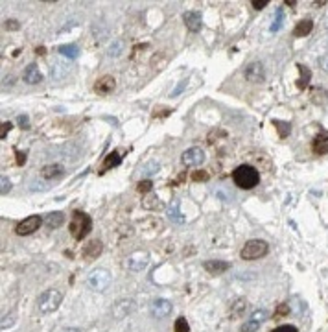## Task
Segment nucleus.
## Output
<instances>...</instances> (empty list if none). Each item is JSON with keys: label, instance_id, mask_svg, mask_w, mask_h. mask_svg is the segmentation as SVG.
Instances as JSON below:
<instances>
[{"label": "nucleus", "instance_id": "1", "mask_svg": "<svg viewBox=\"0 0 328 332\" xmlns=\"http://www.w3.org/2000/svg\"><path fill=\"white\" fill-rule=\"evenodd\" d=\"M232 181L242 190H251L260 183V172L251 164H240L232 172Z\"/></svg>", "mask_w": 328, "mask_h": 332}, {"label": "nucleus", "instance_id": "2", "mask_svg": "<svg viewBox=\"0 0 328 332\" xmlns=\"http://www.w3.org/2000/svg\"><path fill=\"white\" fill-rule=\"evenodd\" d=\"M92 231V218L89 214L81 211H76L72 214V221H70V234L76 240H83L87 234Z\"/></svg>", "mask_w": 328, "mask_h": 332}, {"label": "nucleus", "instance_id": "3", "mask_svg": "<svg viewBox=\"0 0 328 332\" xmlns=\"http://www.w3.org/2000/svg\"><path fill=\"white\" fill-rule=\"evenodd\" d=\"M85 284L91 292L102 294L111 286V273L104 268H94L92 271H89V275L85 279Z\"/></svg>", "mask_w": 328, "mask_h": 332}, {"label": "nucleus", "instance_id": "4", "mask_svg": "<svg viewBox=\"0 0 328 332\" xmlns=\"http://www.w3.org/2000/svg\"><path fill=\"white\" fill-rule=\"evenodd\" d=\"M63 303V294L56 288H50V290L42 292L39 299H37V306L42 314H50V312H56Z\"/></svg>", "mask_w": 328, "mask_h": 332}, {"label": "nucleus", "instance_id": "5", "mask_svg": "<svg viewBox=\"0 0 328 332\" xmlns=\"http://www.w3.org/2000/svg\"><path fill=\"white\" fill-rule=\"evenodd\" d=\"M267 253H269V244L265 240L255 238V240L245 242V246L240 251V257H242V260H258Z\"/></svg>", "mask_w": 328, "mask_h": 332}, {"label": "nucleus", "instance_id": "6", "mask_svg": "<svg viewBox=\"0 0 328 332\" xmlns=\"http://www.w3.org/2000/svg\"><path fill=\"white\" fill-rule=\"evenodd\" d=\"M135 310H137V301L131 299V297H124V299H118L111 306V316L114 319H124L127 316H131Z\"/></svg>", "mask_w": 328, "mask_h": 332}, {"label": "nucleus", "instance_id": "7", "mask_svg": "<svg viewBox=\"0 0 328 332\" xmlns=\"http://www.w3.org/2000/svg\"><path fill=\"white\" fill-rule=\"evenodd\" d=\"M44 223V220L41 216H28V218H24L22 221L17 223L15 227V233L19 234V236H28V234L35 233V231H39V227Z\"/></svg>", "mask_w": 328, "mask_h": 332}, {"label": "nucleus", "instance_id": "8", "mask_svg": "<svg viewBox=\"0 0 328 332\" xmlns=\"http://www.w3.org/2000/svg\"><path fill=\"white\" fill-rule=\"evenodd\" d=\"M149 264V253L147 251H135L126 258V268L133 273H139Z\"/></svg>", "mask_w": 328, "mask_h": 332}, {"label": "nucleus", "instance_id": "9", "mask_svg": "<svg viewBox=\"0 0 328 332\" xmlns=\"http://www.w3.org/2000/svg\"><path fill=\"white\" fill-rule=\"evenodd\" d=\"M205 163V151H203L199 146H192L186 151H182L181 155V164L186 166V168H194V166H199V164Z\"/></svg>", "mask_w": 328, "mask_h": 332}, {"label": "nucleus", "instance_id": "10", "mask_svg": "<svg viewBox=\"0 0 328 332\" xmlns=\"http://www.w3.org/2000/svg\"><path fill=\"white\" fill-rule=\"evenodd\" d=\"M244 76L249 83H262V81L265 79L264 65L260 63V61H253V63H249L247 67H245Z\"/></svg>", "mask_w": 328, "mask_h": 332}, {"label": "nucleus", "instance_id": "11", "mask_svg": "<svg viewBox=\"0 0 328 332\" xmlns=\"http://www.w3.org/2000/svg\"><path fill=\"white\" fill-rule=\"evenodd\" d=\"M172 310H174V306L168 299H155L149 306V314L153 319H166L172 314Z\"/></svg>", "mask_w": 328, "mask_h": 332}, {"label": "nucleus", "instance_id": "12", "mask_svg": "<svg viewBox=\"0 0 328 332\" xmlns=\"http://www.w3.org/2000/svg\"><path fill=\"white\" fill-rule=\"evenodd\" d=\"M114 87H116L114 78L109 76V74H105V76H102V78L96 79V83H94V91L98 92V94H102V96H107V94H111V92L114 91Z\"/></svg>", "mask_w": 328, "mask_h": 332}, {"label": "nucleus", "instance_id": "13", "mask_svg": "<svg viewBox=\"0 0 328 332\" xmlns=\"http://www.w3.org/2000/svg\"><path fill=\"white\" fill-rule=\"evenodd\" d=\"M312 151L315 155H327L328 153V133L319 131L312 141Z\"/></svg>", "mask_w": 328, "mask_h": 332}, {"label": "nucleus", "instance_id": "14", "mask_svg": "<svg viewBox=\"0 0 328 332\" xmlns=\"http://www.w3.org/2000/svg\"><path fill=\"white\" fill-rule=\"evenodd\" d=\"M182 21H184V24H186V28L190 32H199L203 26V19L199 11H184L182 13Z\"/></svg>", "mask_w": 328, "mask_h": 332}, {"label": "nucleus", "instance_id": "15", "mask_svg": "<svg viewBox=\"0 0 328 332\" xmlns=\"http://www.w3.org/2000/svg\"><path fill=\"white\" fill-rule=\"evenodd\" d=\"M245 312H247V299L245 297H238L232 301L229 308V319L230 321H234V319H240L244 316Z\"/></svg>", "mask_w": 328, "mask_h": 332}, {"label": "nucleus", "instance_id": "16", "mask_svg": "<svg viewBox=\"0 0 328 332\" xmlns=\"http://www.w3.org/2000/svg\"><path fill=\"white\" fill-rule=\"evenodd\" d=\"M22 79L26 81L28 85H37L42 81V72L39 71V67L37 65H28L26 69H24V72H22Z\"/></svg>", "mask_w": 328, "mask_h": 332}, {"label": "nucleus", "instance_id": "17", "mask_svg": "<svg viewBox=\"0 0 328 332\" xmlns=\"http://www.w3.org/2000/svg\"><path fill=\"white\" fill-rule=\"evenodd\" d=\"M102 251H104V244L100 240H92L83 248V258L85 260H94L102 255Z\"/></svg>", "mask_w": 328, "mask_h": 332}, {"label": "nucleus", "instance_id": "18", "mask_svg": "<svg viewBox=\"0 0 328 332\" xmlns=\"http://www.w3.org/2000/svg\"><path fill=\"white\" fill-rule=\"evenodd\" d=\"M203 268L207 269L210 275H221L223 271L229 269V262H225V260H205L203 262Z\"/></svg>", "mask_w": 328, "mask_h": 332}, {"label": "nucleus", "instance_id": "19", "mask_svg": "<svg viewBox=\"0 0 328 332\" xmlns=\"http://www.w3.org/2000/svg\"><path fill=\"white\" fill-rule=\"evenodd\" d=\"M65 174V168L61 164L57 163H52V164H46L44 168L41 170V176L44 179H48V181H54V179H59V177Z\"/></svg>", "mask_w": 328, "mask_h": 332}, {"label": "nucleus", "instance_id": "20", "mask_svg": "<svg viewBox=\"0 0 328 332\" xmlns=\"http://www.w3.org/2000/svg\"><path fill=\"white\" fill-rule=\"evenodd\" d=\"M166 216L168 220L174 221V223H182V221H184V216H182L181 207H179V201H177V199H174V201L166 207Z\"/></svg>", "mask_w": 328, "mask_h": 332}, {"label": "nucleus", "instance_id": "21", "mask_svg": "<svg viewBox=\"0 0 328 332\" xmlns=\"http://www.w3.org/2000/svg\"><path fill=\"white\" fill-rule=\"evenodd\" d=\"M44 225L48 227V229H57V227H61L65 223V214L63 212H50L48 216H44Z\"/></svg>", "mask_w": 328, "mask_h": 332}, {"label": "nucleus", "instance_id": "22", "mask_svg": "<svg viewBox=\"0 0 328 332\" xmlns=\"http://www.w3.org/2000/svg\"><path fill=\"white\" fill-rule=\"evenodd\" d=\"M142 207L147 209V211H159V209H162L164 205H162L161 199L157 198L153 192H149V194H146L144 199H142Z\"/></svg>", "mask_w": 328, "mask_h": 332}, {"label": "nucleus", "instance_id": "23", "mask_svg": "<svg viewBox=\"0 0 328 332\" xmlns=\"http://www.w3.org/2000/svg\"><path fill=\"white\" fill-rule=\"evenodd\" d=\"M69 65H63L59 63V61H54L52 63V69H50V74H52V78L56 79V81H61V79L69 74Z\"/></svg>", "mask_w": 328, "mask_h": 332}, {"label": "nucleus", "instance_id": "24", "mask_svg": "<svg viewBox=\"0 0 328 332\" xmlns=\"http://www.w3.org/2000/svg\"><path fill=\"white\" fill-rule=\"evenodd\" d=\"M312 30H314V22L310 21V19H304V21H300L293 30V36L295 37H306L312 34Z\"/></svg>", "mask_w": 328, "mask_h": 332}, {"label": "nucleus", "instance_id": "25", "mask_svg": "<svg viewBox=\"0 0 328 332\" xmlns=\"http://www.w3.org/2000/svg\"><path fill=\"white\" fill-rule=\"evenodd\" d=\"M312 104L315 106H325L328 102V91L327 89H323V87H314L312 89Z\"/></svg>", "mask_w": 328, "mask_h": 332}, {"label": "nucleus", "instance_id": "26", "mask_svg": "<svg viewBox=\"0 0 328 332\" xmlns=\"http://www.w3.org/2000/svg\"><path fill=\"white\" fill-rule=\"evenodd\" d=\"M120 163H122V155H120L118 151H112V153H109V155L105 157L104 164H102V174H104L105 170L116 168Z\"/></svg>", "mask_w": 328, "mask_h": 332}, {"label": "nucleus", "instance_id": "27", "mask_svg": "<svg viewBox=\"0 0 328 332\" xmlns=\"http://www.w3.org/2000/svg\"><path fill=\"white\" fill-rule=\"evenodd\" d=\"M297 69H299V72H300V79L297 81V87H299V91H304V89L308 87V83H310L312 72H310V69L304 67V65H297Z\"/></svg>", "mask_w": 328, "mask_h": 332}, {"label": "nucleus", "instance_id": "28", "mask_svg": "<svg viewBox=\"0 0 328 332\" xmlns=\"http://www.w3.org/2000/svg\"><path fill=\"white\" fill-rule=\"evenodd\" d=\"M57 52L61 54L63 57H69V59H76L79 56V48H77L76 44H61Z\"/></svg>", "mask_w": 328, "mask_h": 332}, {"label": "nucleus", "instance_id": "29", "mask_svg": "<svg viewBox=\"0 0 328 332\" xmlns=\"http://www.w3.org/2000/svg\"><path fill=\"white\" fill-rule=\"evenodd\" d=\"M159 170H161V164L157 163V161H149V163L144 164V166L140 168V176H142V177H151V176H155Z\"/></svg>", "mask_w": 328, "mask_h": 332}, {"label": "nucleus", "instance_id": "30", "mask_svg": "<svg viewBox=\"0 0 328 332\" xmlns=\"http://www.w3.org/2000/svg\"><path fill=\"white\" fill-rule=\"evenodd\" d=\"M273 126H277L280 139H286L288 135L292 133V124L290 122H282V120H273Z\"/></svg>", "mask_w": 328, "mask_h": 332}, {"label": "nucleus", "instance_id": "31", "mask_svg": "<svg viewBox=\"0 0 328 332\" xmlns=\"http://www.w3.org/2000/svg\"><path fill=\"white\" fill-rule=\"evenodd\" d=\"M249 319H251V321H256V323H260V325H262L265 319H269V312L265 310V308H256V310H255L251 316H249Z\"/></svg>", "mask_w": 328, "mask_h": 332}, {"label": "nucleus", "instance_id": "32", "mask_svg": "<svg viewBox=\"0 0 328 332\" xmlns=\"http://www.w3.org/2000/svg\"><path fill=\"white\" fill-rule=\"evenodd\" d=\"M124 50V41H112L109 46H107V54L111 57H118Z\"/></svg>", "mask_w": 328, "mask_h": 332}, {"label": "nucleus", "instance_id": "33", "mask_svg": "<svg viewBox=\"0 0 328 332\" xmlns=\"http://www.w3.org/2000/svg\"><path fill=\"white\" fill-rule=\"evenodd\" d=\"M260 323H256V321H251V319H247L245 323H242V327H240V332H256L260 329Z\"/></svg>", "mask_w": 328, "mask_h": 332}, {"label": "nucleus", "instance_id": "34", "mask_svg": "<svg viewBox=\"0 0 328 332\" xmlns=\"http://www.w3.org/2000/svg\"><path fill=\"white\" fill-rule=\"evenodd\" d=\"M174 331H175V332H190V325H188V321H186V319H184V318L175 319Z\"/></svg>", "mask_w": 328, "mask_h": 332}, {"label": "nucleus", "instance_id": "35", "mask_svg": "<svg viewBox=\"0 0 328 332\" xmlns=\"http://www.w3.org/2000/svg\"><path fill=\"white\" fill-rule=\"evenodd\" d=\"M282 19H284V9H279L277 15H275V21H273L271 32H279L280 24H282Z\"/></svg>", "mask_w": 328, "mask_h": 332}, {"label": "nucleus", "instance_id": "36", "mask_svg": "<svg viewBox=\"0 0 328 332\" xmlns=\"http://www.w3.org/2000/svg\"><path fill=\"white\" fill-rule=\"evenodd\" d=\"M9 190H11V181H9V177L2 176V179H0V194L4 196Z\"/></svg>", "mask_w": 328, "mask_h": 332}, {"label": "nucleus", "instance_id": "37", "mask_svg": "<svg viewBox=\"0 0 328 332\" xmlns=\"http://www.w3.org/2000/svg\"><path fill=\"white\" fill-rule=\"evenodd\" d=\"M151 186H153L151 181H149V179H144V181H140V183L137 184V190L142 192V194H149V192H151Z\"/></svg>", "mask_w": 328, "mask_h": 332}, {"label": "nucleus", "instance_id": "38", "mask_svg": "<svg viewBox=\"0 0 328 332\" xmlns=\"http://www.w3.org/2000/svg\"><path fill=\"white\" fill-rule=\"evenodd\" d=\"M288 314H290V306H288L286 303H282L277 306V312L273 314V318L279 319V318H282V316H288Z\"/></svg>", "mask_w": 328, "mask_h": 332}, {"label": "nucleus", "instance_id": "39", "mask_svg": "<svg viewBox=\"0 0 328 332\" xmlns=\"http://www.w3.org/2000/svg\"><path fill=\"white\" fill-rule=\"evenodd\" d=\"M15 325V316L13 314H7V316H4L2 318V331H6V329H9V327Z\"/></svg>", "mask_w": 328, "mask_h": 332}, {"label": "nucleus", "instance_id": "40", "mask_svg": "<svg viewBox=\"0 0 328 332\" xmlns=\"http://www.w3.org/2000/svg\"><path fill=\"white\" fill-rule=\"evenodd\" d=\"M192 179L194 181H207L209 179V172H205V170H197L192 174Z\"/></svg>", "mask_w": 328, "mask_h": 332}, {"label": "nucleus", "instance_id": "41", "mask_svg": "<svg viewBox=\"0 0 328 332\" xmlns=\"http://www.w3.org/2000/svg\"><path fill=\"white\" fill-rule=\"evenodd\" d=\"M4 30H7V32H17V30H21V22L6 21L4 22Z\"/></svg>", "mask_w": 328, "mask_h": 332}, {"label": "nucleus", "instance_id": "42", "mask_svg": "<svg viewBox=\"0 0 328 332\" xmlns=\"http://www.w3.org/2000/svg\"><path fill=\"white\" fill-rule=\"evenodd\" d=\"M9 131H11V122H2V126H0V139L4 141Z\"/></svg>", "mask_w": 328, "mask_h": 332}, {"label": "nucleus", "instance_id": "43", "mask_svg": "<svg viewBox=\"0 0 328 332\" xmlns=\"http://www.w3.org/2000/svg\"><path fill=\"white\" fill-rule=\"evenodd\" d=\"M273 332H299V329H297L295 325H280Z\"/></svg>", "mask_w": 328, "mask_h": 332}, {"label": "nucleus", "instance_id": "44", "mask_svg": "<svg viewBox=\"0 0 328 332\" xmlns=\"http://www.w3.org/2000/svg\"><path fill=\"white\" fill-rule=\"evenodd\" d=\"M17 122H19V126H21L22 129H30V118H28V114H21V116L17 118Z\"/></svg>", "mask_w": 328, "mask_h": 332}, {"label": "nucleus", "instance_id": "45", "mask_svg": "<svg viewBox=\"0 0 328 332\" xmlns=\"http://www.w3.org/2000/svg\"><path fill=\"white\" fill-rule=\"evenodd\" d=\"M186 83H188V81H186V79H182L181 83L177 85L174 91H172V96H177V94H181V92L184 91V89H186Z\"/></svg>", "mask_w": 328, "mask_h": 332}, {"label": "nucleus", "instance_id": "46", "mask_svg": "<svg viewBox=\"0 0 328 332\" xmlns=\"http://www.w3.org/2000/svg\"><path fill=\"white\" fill-rule=\"evenodd\" d=\"M15 161H17L19 166H24V163H26V153H24V151H17V153H15Z\"/></svg>", "mask_w": 328, "mask_h": 332}, {"label": "nucleus", "instance_id": "47", "mask_svg": "<svg viewBox=\"0 0 328 332\" xmlns=\"http://www.w3.org/2000/svg\"><path fill=\"white\" fill-rule=\"evenodd\" d=\"M267 4H269L267 0H253V7H255V9H264Z\"/></svg>", "mask_w": 328, "mask_h": 332}, {"label": "nucleus", "instance_id": "48", "mask_svg": "<svg viewBox=\"0 0 328 332\" xmlns=\"http://www.w3.org/2000/svg\"><path fill=\"white\" fill-rule=\"evenodd\" d=\"M319 65H321L323 71H327V72H328V52L321 57V59H319Z\"/></svg>", "mask_w": 328, "mask_h": 332}, {"label": "nucleus", "instance_id": "49", "mask_svg": "<svg viewBox=\"0 0 328 332\" xmlns=\"http://www.w3.org/2000/svg\"><path fill=\"white\" fill-rule=\"evenodd\" d=\"M54 332H81L79 329H74V327H63V329H57Z\"/></svg>", "mask_w": 328, "mask_h": 332}, {"label": "nucleus", "instance_id": "50", "mask_svg": "<svg viewBox=\"0 0 328 332\" xmlns=\"http://www.w3.org/2000/svg\"><path fill=\"white\" fill-rule=\"evenodd\" d=\"M312 6H315V7H319V6H325V2H314Z\"/></svg>", "mask_w": 328, "mask_h": 332}]
</instances>
